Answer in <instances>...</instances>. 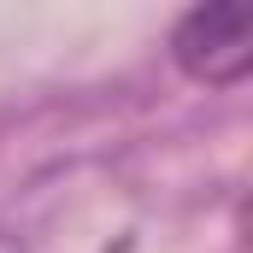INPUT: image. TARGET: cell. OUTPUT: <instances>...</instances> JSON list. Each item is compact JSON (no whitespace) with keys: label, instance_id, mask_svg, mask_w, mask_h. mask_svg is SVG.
<instances>
[{"label":"cell","instance_id":"cell-2","mask_svg":"<svg viewBox=\"0 0 253 253\" xmlns=\"http://www.w3.org/2000/svg\"><path fill=\"white\" fill-rule=\"evenodd\" d=\"M0 253H30V248H24L18 236H6V230H0Z\"/></svg>","mask_w":253,"mask_h":253},{"label":"cell","instance_id":"cell-1","mask_svg":"<svg viewBox=\"0 0 253 253\" xmlns=\"http://www.w3.org/2000/svg\"><path fill=\"white\" fill-rule=\"evenodd\" d=\"M171 59L189 83L230 88L253 65V12L248 6H194L171 30Z\"/></svg>","mask_w":253,"mask_h":253}]
</instances>
